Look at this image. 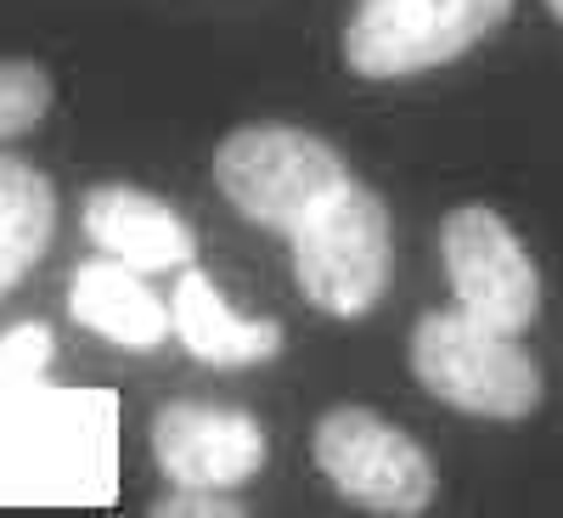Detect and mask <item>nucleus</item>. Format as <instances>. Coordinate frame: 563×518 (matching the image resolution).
Listing matches in <instances>:
<instances>
[{"mask_svg":"<svg viewBox=\"0 0 563 518\" xmlns=\"http://www.w3.org/2000/svg\"><path fill=\"white\" fill-rule=\"evenodd\" d=\"M310 456L333 480V491L366 513L411 518L434 502V456L400 422L366 411V406L327 411L310 434Z\"/></svg>","mask_w":563,"mask_h":518,"instance_id":"obj_5","label":"nucleus"},{"mask_svg":"<svg viewBox=\"0 0 563 518\" xmlns=\"http://www.w3.org/2000/svg\"><path fill=\"white\" fill-rule=\"evenodd\" d=\"M547 12H552V18L563 23V0H547Z\"/></svg>","mask_w":563,"mask_h":518,"instance_id":"obj_15","label":"nucleus"},{"mask_svg":"<svg viewBox=\"0 0 563 518\" xmlns=\"http://www.w3.org/2000/svg\"><path fill=\"white\" fill-rule=\"evenodd\" d=\"M440 260L451 276L456 310L479 316L501 333H525L541 310V271L525 254L512 231L490 203H462L440 225Z\"/></svg>","mask_w":563,"mask_h":518,"instance_id":"obj_6","label":"nucleus"},{"mask_svg":"<svg viewBox=\"0 0 563 518\" xmlns=\"http://www.w3.org/2000/svg\"><path fill=\"white\" fill-rule=\"evenodd\" d=\"M45 108H52V74L29 57H0V141L40 130Z\"/></svg>","mask_w":563,"mask_h":518,"instance_id":"obj_12","label":"nucleus"},{"mask_svg":"<svg viewBox=\"0 0 563 518\" xmlns=\"http://www.w3.org/2000/svg\"><path fill=\"white\" fill-rule=\"evenodd\" d=\"M294 276L299 294L327 316H366L378 310L395 276V231L384 198L355 175L327 203H316L294 225Z\"/></svg>","mask_w":563,"mask_h":518,"instance_id":"obj_1","label":"nucleus"},{"mask_svg":"<svg viewBox=\"0 0 563 518\" xmlns=\"http://www.w3.org/2000/svg\"><path fill=\"white\" fill-rule=\"evenodd\" d=\"M169 321H175V339L203 366H260L282 350V327L238 316L198 265L192 271L180 265V282L169 294Z\"/></svg>","mask_w":563,"mask_h":518,"instance_id":"obj_10","label":"nucleus"},{"mask_svg":"<svg viewBox=\"0 0 563 518\" xmlns=\"http://www.w3.org/2000/svg\"><path fill=\"white\" fill-rule=\"evenodd\" d=\"M57 231V192L34 164L0 158V299L40 265Z\"/></svg>","mask_w":563,"mask_h":518,"instance_id":"obj_11","label":"nucleus"},{"mask_svg":"<svg viewBox=\"0 0 563 518\" xmlns=\"http://www.w3.org/2000/svg\"><path fill=\"white\" fill-rule=\"evenodd\" d=\"M79 220H85V238L108 260H124L147 276L192 265V225H186L164 198L141 192V186H124V180L90 186L85 203H79Z\"/></svg>","mask_w":563,"mask_h":518,"instance_id":"obj_8","label":"nucleus"},{"mask_svg":"<svg viewBox=\"0 0 563 518\" xmlns=\"http://www.w3.org/2000/svg\"><path fill=\"white\" fill-rule=\"evenodd\" d=\"M411 372L434 400L474 417L512 422L541 406V372L519 333H501L467 310H429L411 327Z\"/></svg>","mask_w":563,"mask_h":518,"instance_id":"obj_2","label":"nucleus"},{"mask_svg":"<svg viewBox=\"0 0 563 518\" xmlns=\"http://www.w3.org/2000/svg\"><path fill=\"white\" fill-rule=\"evenodd\" d=\"M350 164L299 124H243L214 147L220 198L265 231H288L339 192Z\"/></svg>","mask_w":563,"mask_h":518,"instance_id":"obj_3","label":"nucleus"},{"mask_svg":"<svg viewBox=\"0 0 563 518\" xmlns=\"http://www.w3.org/2000/svg\"><path fill=\"white\" fill-rule=\"evenodd\" d=\"M68 316L130 355H153L175 333L169 305L147 288V271H135L124 260H90L68 282Z\"/></svg>","mask_w":563,"mask_h":518,"instance_id":"obj_9","label":"nucleus"},{"mask_svg":"<svg viewBox=\"0 0 563 518\" xmlns=\"http://www.w3.org/2000/svg\"><path fill=\"white\" fill-rule=\"evenodd\" d=\"M45 366H52V333L40 321L0 333V389H29Z\"/></svg>","mask_w":563,"mask_h":518,"instance_id":"obj_13","label":"nucleus"},{"mask_svg":"<svg viewBox=\"0 0 563 518\" xmlns=\"http://www.w3.org/2000/svg\"><path fill=\"white\" fill-rule=\"evenodd\" d=\"M265 429L260 417L203 406V400H169L153 417V456L164 480L186 491H238L265 467Z\"/></svg>","mask_w":563,"mask_h":518,"instance_id":"obj_7","label":"nucleus"},{"mask_svg":"<svg viewBox=\"0 0 563 518\" xmlns=\"http://www.w3.org/2000/svg\"><path fill=\"white\" fill-rule=\"evenodd\" d=\"M153 513L158 518H238L243 513V502L231 496V491H186L180 485V496H164V502H153Z\"/></svg>","mask_w":563,"mask_h":518,"instance_id":"obj_14","label":"nucleus"},{"mask_svg":"<svg viewBox=\"0 0 563 518\" xmlns=\"http://www.w3.org/2000/svg\"><path fill=\"white\" fill-rule=\"evenodd\" d=\"M507 12L512 0H355L344 63L366 79H411L479 45Z\"/></svg>","mask_w":563,"mask_h":518,"instance_id":"obj_4","label":"nucleus"}]
</instances>
